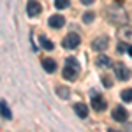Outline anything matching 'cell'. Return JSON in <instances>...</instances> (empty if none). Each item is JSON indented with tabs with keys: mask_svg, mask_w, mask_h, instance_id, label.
<instances>
[{
	"mask_svg": "<svg viewBox=\"0 0 132 132\" xmlns=\"http://www.w3.org/2000/svg\"><path fill=\"white\" fill-rule=\"evenodd\" d=\"M95 0H81V4L83 5H90V4H93Z\"/></svg>",
	"mask_w": 132,
	"mask_h": 132,
	"instance_id": "7402d4cb",
	"label": "cell"
},
{
	"mask_svg": "<svg viewBox=\"0 0 132 132\" xmlns=\"http://www.w3.org/2000/svg\"><path fill=\"white\" fill-rule=\"evenodd\" d=\"M120 37H122L123 41L132 42V28H129V27H123L122 30H120Z\"/></svg>",
	"mask_w": 132,
	"mask_h": 132,
	"instance_id": "7c38bea8",
	"label": "cell"
},
{
	"mask_svg": "<svg viewBox=\"0 0 132 132\" xmlns=\"http://www.w3.org/2000/svg\"><path fill=\"white\" fill-rule=\"evenodd\" d=\"M41 11H42L41 4H37V2H34V0H30V2L27 4V12H28L30 18H35L37 14H41Z\"/></svg>",
	"mask_w": 132,
	"mask_h": 132,
	"instance_id": "277c9868",
	"label": "cell"
},
{
	"mask_svg": "<svg viewBox=\"0 0 132 132\" xmlns=\"http://www.w3.org/2000/svg\"><path fill=\"white\" fill-rule=\"evenodd\" d=\"M102 83H104L106 86H111V79H109V78H106V76L102 78Z\"/></svg>",
	"mask_w": 132,
	"mask_h": 132,
	"instance_id": "44dd1931",
	"label": "cell"
},
{
	"mask_svg": "<svg viewBox=\"0 0 132 132\" xmlns=\"http://www.w3.org/2000/svg\"><path fill=\"white\" fill-rule=\"evenodd\" d=\"M127 50H129V46L125 44V41H120V42H118V46H116V51H118V53H125Z\"/></svg>",
	"mask_w": 132,
	"mask_h": 132,
	"instance_id": "d6986e66",
	"label": "cell"
},
{
	"mask_svg": "<svg viewBox=\"0 0 132 132\" xmlns=\"http://www.w3.org/2000/svg\"><path fill=\"white\" fill-rule=\"evenodd\" d=\"M63 25H65V18L63 16H60V14L50 16V27H53V28H62Z\"/></svg>",
	"mask_w": 132,
	"mask_h": 132,
	"instance_id": "5b68a950",
	"label": "cell"
},
{
	"mask_svg": "<svg viewBox=\"0 0 132 132\" xmlns=\"http://www.w3.org/2000/svg\"><path fill=\"white\" fill-rule=\"evenodd\" d=\"M108 42H109V39H108L106 35H101V37H97V39L92 41V48L95 51H102V50L108 48Z\"/></svg>",
	"mask_w": 132,
	"mask_h": 132,
	"instance_id": "3957f363",
	"label": "cell"
},
{
	"mask_svg": "<svg viewBox=\"0 0 132 132\" xmlns=\"http://www.w3.org/2000/svg\"><path fill=\"white\" fill-rule=\"evenodd\" d=\"M79 42H81V37L78 35V34H74V32H69L65 37H63V48H67V50H74V48H78L79 46Z\"/></svg>",
	"mask_w": 132,
	"mask_h": 132,
	"instance_id": "6da1fadb",
	"label": "cell"
},
{
	"mask_svg": "<svg viewBox=\"0 0 132 132\" xmlns=\"http://www.w3.org/2000/svg\"><path fill=\"white\" fill-rule=\"evenodd\" d=\"M113 118H114L116 122H127V111L118 106V108L113 109Z\"/></svg>",
	"mask_w": 132,
	"mask_h": 132,
	"instance_id": "52a82bcc",
	"label": "cell"
},
{
	"mask_svg": "<svg viewBox=\"0 0 132 132\" xmlns=\"http://www.w3.org/2000/svg\"><path fill=\"white\" fill-rule=\"evenodd\" d=\"M76 72H78V69L67 65V67L63 69V72H62V76H63L65 79H69V81H74V79H76Z\"/></svg>",
	"mask_w": 132,
	"mask_h": 132,
	"instance_id": "9c48e42d",
	"label": "cell"
},
{
	"mask_svg": "<svg viewBox=\"0 0 132 132\" xmlns=\"http://www.w3.org/2000/svg\"><path fill=\"white\" fill-rule=\"evenodd\" d=\"M56 93H58L60 97H63V99H67V97H69V90H67V88H63V86H58V88H56Z\"/></svg>",
	"mask_w": 132,
	"mask_h": 132,
	"instance_id": "ac0fdd59",
	"label": "cell"
},
{
	"mask_svg": "<svg viewBox=\"0 0 132 132\" xmlns=\"http://www.w3.org/2000/svg\"><path fill=\"white\" fill-rule=\"evenodd\" d=\"M65 62H67V65H71V67H74V69H79V65H78V60H76L74 56H69V58H65Z\"/></svg>",
	"mask_w": 132,
	"mask_h": 132,
	"instance_id": "e0dca14e",
	"label": "cell"
},
{
	"mask_svg": "<svg viewBox=\"0 0 132 132\" xmlns=\"http://www.w3.org/2000/svg\"><path fill=\"white\" fill-rule=\"evenodd\" d=\"M92 108H93L95 111H102V109L106 108V102H104V99H102L101 95L93 93V97H92Z\"/></svg>",
	"mask_w": 132,
	"mask_h": 132,
	"instance_id": "8992f818",
	"label": "cell"
},
{
	"mask_svg": "<svg viewBox=\"0 0 132 132\" xmlns=\"http://www.w3.org/2000/svg\"><path fill=\"white\" fill-rule=\"evenodd\" d=\"M114 74H116V78H118L120 81H127V79L130 78V71H129L123 63H116V65H114Z\"/></svg>",
	"mask_w": 132,
	"mask_h": 132,
	"instance_id": "7a4b0ae2",
	"label": "cell"
},
{
	"mask_svg": "<svg viewBox=\"0 0 132 132\" xmlns=\"http://www.w3.org/2000/svg\"><path fill=\"white\" fill-rule=\"evenodd\" d=\"M55 7H56V9H65V7H69V0H55Z\"/></svg>",
	"mask_w": 132,
	"mask_h": 132,
	"instance_id": "2e32d148",
	"label": "cell"
},
{
	"mask_svg": "<svg viewBox=\"0 0 132 132\" xmlns=\"http://www.w3.org/2000/svg\"><path fill=\"white\" fill-rule=\"evenodd\" d=\"M0 113H2V118H5V120H11V118H12L11 109L7 108V102L5 101H0Z\"/></svg>",
	"mask_w": 132,
	"mask_h": 132,
	"instance_id": "30bf717a",
	"label": "cell"
},
{
	"mask_svg": "<svg viewBox=\"0 0 132 132\" xmlns=\"http://www.w3.org/2000/svg\"><path fill=\"white\" fill-rule=\"evenodd\" d=\"M42 67H44V71L53 72L55 69H56V62L51 60V58H42Z\"/></svg>",
	"mask_w": 132,
	"mask_h": 132,
	"instance_id": "8fae6325",
	"label": "cell"
},
{
	"mask_svg": "<svg viewBox=\"0 0 132 132\" xmlns=\"http://www.w3.org/2000/svg\"><path fill=\"white\" fill-rule=\"evenodd\" d=\"M97 63H99L101 67H111V58H108V56L101 55V56L97 58Z\"/></svg>",
	"mask_w": 132,
	"mask_h": 132,
	"instance_id": "5bb4252c",
	"label": "cell"
},
{
	"mask_svg": "<svg viewBox=\"0 0 132 132\" xmlns=\"http://www.w3.org/2000/svg\"><path fill=\"white\" fill-rule=\"evenodd\" d=\"M127 53H129V55L132 56V46H129V50H127Z\"/></svg>",
	"mask_w": 132,
	"mask_h": 132,
	"instance_id": "603a6c76",
	"label": "cell"
},
{
	"mask_svg": "<svg viewBox=\"0 0 132 132\" xmlns=\"http://www.w3.org/2000/svg\"><path fill=\"white\" fill-rule=\"evenodd\" d=\"M74 111H76V114H78L79 118H86V116H88V106L78 102V104L74 106Z\"/></svg>",
	"mask_w": 132,
	"mask_h": 132,
	"instance_id": "ba28073f",
	"label": "cell"
},
{
	"mask_svg": "<svg viewBox=\"0 0 132 132\" xmlns=\"http://www.w3.org/2000/svg\"><path fill=\"white\" fill-rule=\"evenodd\" d=\"M122 99L123 102H132V88H125L122 92Z\"/></svg>",
	"mask_w": 132,
	"mask_h": 132,
	"instance_id": "9a60e30c",
	"label": "cell"
},
{
	"mask_svg": "<svg viewBox=\"0 0 132 132\" xmlns=\"http://www.w3.org/2000/svg\"><path fill=\"white\" fill-rule=\"evenodd\" d=\"M93 18H95L93 12H85V14H83V21H85V23H92Z\"/></svg>",
	"mask_w": 132,
	"mask_h": 132,
	"instance_id": "ffe728a7",
	"label": "cell"
},
{
	"mask_svg": "<svg viewBox=\"0 0 132 132\" xmlns=\"http://www.w3.org/2000/svg\"><path fill=\"white\" fill-rule=\"evenodd\" d=\"M39 42H41L42 48H44V50H48V51H51L53 48H55V46H53V42H51L48 37H44V35H41V37H39Z\"/></svg>",
	"mask_w": 132,
	"mask_h": 132,
	"instance_id": "4fadbf2b",
	"label": "cell"
}]
</instances>
